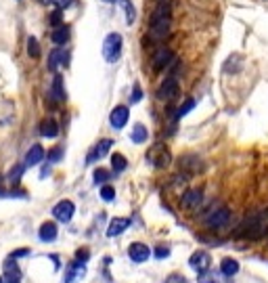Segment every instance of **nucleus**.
Masks as SVG:
<instances>
[{
    "mask_svg": "<svg viewBox=\"0 0 268 283\" xmlns=\"http://www.w3.org/2000/svg\"><path fill=\"white\" fill-rule=\"evenodd\" d=\"M111 166H113L115 172H124L126 166H128V162H126V157H124L122 153H113L111 155Z\"/></svg>",
    "mask_w": 268,
    "mask_h": 283,
    "instance_id": "nucleus-27",
    "label": "nucleus"
},
{
    "mask_svg": "<svg viewBox=\"0 0 268 283\" xmlns=\"http://www.w3.org/2000/svg\"><path fill=\"white\" fill-rule=\"evenodd\" d=\"M181 168H185L189 172H201V162L197 155H185V157H181Z\"/></svg>",
    "mask_w": 268,
    "mask_h": 283,
    "instance_id": "nucleus-21",
    "label": "nucleus"
},
{
    "mask_svg": "<svg viewBox=\"0 0 268 283\" xmlns=\"http://www.w3.org/2000/svg\"><path fill=\"white\" fill-rule=\"evenodd\" d=\"M241 235L245 237H252V239H258V237H264L268 235V210H262V212H256V214H249L241 227Z\"/></svg>",
    "mask_w": 268,
    "mask_h": 283,
    "instance_id": "nucleus-2",
    "label": "nucleus"
},
{
    "mask_svg": "<svg viewBox=\"0 0 268 283\" xmlns=\"http://www.w3.org/2000/svg\"><path fill=\"white\" fill-rule=\"evenodd\" d=\"M101 197H103L105 202L115 200V189H113L111 185H103V187H101Z\"/></svg>",
    "mask_w": 268,
    "mask_h": 283,
    "instance_id": "nucleus-32",
    "label": "nucleus"
},
{
    "mask_svg": "<svg viewBox=\"0 0 268 283\" xmlns=\"http://www.w3.org/2000/svg\"><path fill=\"white\" fill-rule=\"evenodd\" d=\"M74 212H76L74 202L63 200V202H59L55 208H52V216H55L59 222H69L71 218H74Z\"/></svg>",
    "mask_w": 268,
    "mask_h": 283,
    "instance_id": "nucleus-7",
    "label": "nucleus"
},
{
    "mask_svg": "<svg viewBox=\"0 0 268 283\" xmlns=\"http://www.w3.org/2000/svg\"><path fill=\"white\" fill-rule=\"evenodd\" d=\"M176 95H178V78L176 76H170V78H166L162 82V86H159L157 97L162 99V101H172Z\"/></svg>",
    "mask_w": 268,
    "mask_h": 283,
    "instance_id": "nucleus-9",
    "label": "nucleus"
},
{
    "mask_svg": "<svg viewBox=\"0 0 268 283\" xmlns=\"http://www.w3.org/2000/svg\"><path fill=\"white\" fill-rule=\"evenodd\" d=\"M128 256H130V260H132V262L140 264V262L149 260L151 250H149V245L140 243V241H134V243H130V245H128Z\"/></svg>",
    "mask_w": 268,
    "mask_h": 283,
    "instance_id": "nucleus-10",
    "label": "nucleus"
},
{
    "mask_svg": "<svg viewBox=\"0 0 268 283\" xmlns=\"http://www.w3.org/2000/svg\"><path fill=\"white\" fill-rule=\"evenodd\" d=\"M23 168H25V166H15V168H11V172H9V181H11V183H19L21 174H23Z\"/></svg>",
    "mask_w": 268,
    "mask_h": 283,
    "instance_id": "nucleus-33",
    "label": "nucleus"
},
{
    "mask_svg": "<svg viewBox=\"0 0 268 283\" xmlns=\"http://www.w3.org/2000/svg\"><path fill=\"white\" fill-rule=\"evenodd\" d=\"M50 3L55 5L57 9H61V11H63V9H69V7H74V5H76V0H50Z\"/></svg>",
    "mask_w": 268,
    "mask_h": 283,
    "instance_id": "nucleus-36",
    "label": "nucleus"
},
{
    "mask_svg": "<svg viewBox=\"0 0 268 283\" xmlns=\"http://www.w3.org/2000/svg\"><path fill=\"white\" fill-rule=\"evenodd\" d=\"M3 283H19V279H11V277H7V281H3Z\"/></svg>",
    "mask_w": 268,
    "mask_h": 283,
    "instance_id": "nucleus-42",
    "label": "nucleus"
},
{
    "mask_svg": "<svg viewBox=\"0 0 268 283\" xmlns=\"http://www.w3.org/2000/svg\"><path fill=\"white\" fill-rule=\"evenodd\" d=\"M122 36L117 32H111L107 34V38L103 42V57L107 63H115L120 57H122Z\"/></svg>",
    "mask_w": 268,
    "mask_h": 283,
    "instance_id": "nucleus-3",
    "label": "nucleus"
},
{
    "mask_svg": "<svg viewBox=\"0 0 268 283\" xmlns=\"http://www.w3.org/2000/svg\"><path fill=\"white\" fill-rule=\"evenodd\" d=\"M103 3H109V5H113V3H120V0H103Z\"/></svg>",
    "mask_w": 268,
    "mask_h": 283,
    "instance_id": "nucleus-43",
    "label": "nucleus"
},
{
    "mask_svg": "<svg viewBox=\"0 0 268 283\" xmlns=\"http://www.w3.org/2000/svg\"><path fill=\"white\" fill-rule=\"evenodd\" d=\"M48 23L52 25V27H59V25H63V11L61 9H55L50 15H48Z\"/></svg>",
    "mask_w": 268,
    "mask_h": 283,
    "instance_id": "nucleus-30",
    "label": "nucleus"
},
{
    "mask_svg": "<svg viewBox=\"0 0 268 283\" xmlns=\"http://www.w3.org/2000/svg\"><path fill=\"white\" fill-rule=\"evenodd\" d=\"M189 267L197 273V275H201V273H207L210 269H212V256L205 252V250H197L195 254H191V258H189Z\"/></svg>",
    "mask_w": 268,
    "mask_h": 283,
    "instance_id": "nucleus-6",
    "label": "nucleus"
},
{
    "mask_svg": "<svg viewBox=\"0 0 268 283\" xmlns=\"http://www.w3.org/2000/svg\"><path fill=\"white\" fill-rule=\"evenodd\" d=\"M201 200H203L201 189H189V191H185V195L181 197V204H183V208L193 210V208H197L201 204Z\"/></svg>",
    "mask_w": 268,
    "mask_h": 283,
    "instance_id": "nucleus-13",
    "label": "nucleus"
},
{
    "mask_svg": "<svg viewBox=\"0 0 268 283\" xmlns=\"http://www.w3.org/2000/svg\"><path fill=\"white\" fill-rule=\"evenodd\" d=\"M61 157H63V149H61V147H55V149H52V151L48 153V164H52V162H59Z\"/></svg>",
    "mask_w": 268,
    "mask_h": 283,
    "instance_id": "nucleus-35",
    "label": "nucleus"
},
{
    "mask_svg": "<svg viewBox=\"0 0 268 283\" xmlns=\"http://www.w3.org/2000/svg\"><path fill=\"white\" fill-rule=\"evenodd\" d=\"M44 160V149H42V145H32L29 147V151H27V155H25V168H29V166H38L40 162Z\"/></svg>",
    "mask_w": 268,
    "mask_h": 283,
    "instance_id": "nucleus-14",
    "label": "nucleus"
},
{
    "mask_svg": "<svg viewBox=\"0 0 268 283\" xmlns=\"http://www.w3.org/2000/svg\"><path fill=\"white\" fill-rule=\"evenodd\" d=\"M168 256H170V247H166V245H159L155 250V258H159V260H164Z\"/></svg>",
    "mask_w": 268,
    "mask_h": 283,
    "instance_id": "nucleus-37",
    "label": "nucleus"
},
{
    "mask_svg": "<svg viewBox=\"0 0 268 283\" xmlns=\"http://www.w3.org/2000/svg\"><path fill=\"white\" fill-rule=\"evenodd\" d=\"M91 258V254H88V250H78L76 252V262H82V264H86V260Z\"/></svg>",
    "mask_w": 268,
    "mask_h": 283,
    "instance_id": "nucleus-39",
    "label": "nucleus"
},
{
    "mask_svg": "<svg viewBox=\"0 0 268 283\" xmlns=\"http://www.w3.org/2000/svg\"><path fill=\"white\" fill-rule=\"evenodd\" d=\"M111 140L109 138H103V140H99V143L93 147V151H91V155L86 157V162L88 164H95L97 160H101V157H105L107 153H109V149H111Z\"/></svg>",
    "mask_w": 268,
    "mask_h": 283,
    "instance_id": "nucleus-11",
    "label": "nucleus"
},
{
    "mask_svg": "<svg viewBox=\"0 0 268 283\" xmlns=\"http://www.w3.org/2000/svg\"><path fill=\"white\" fill-rule=\"evenodd\" d=\"M27 55L32 59H38L40 57V44H38V40H36L34 36L27 38Z\"/></svg>",
    "mask_w": 268,
    "mask_h": 283,
    "instance_id": "nucleus-28",
    "label": "nucleus"
},
{
    "mask_svg": "<svg viewBox=\"0 0 268 283\" xmlns=\"http://www.w3.org/2000/svg\"><path fill=\"white\" fill-rule=\"evenodd\" d=\"M193 107H195V101H193V99H189L185 105H181V107H178V111H176L174 120H181V118H183V116H187V114H189Z\"/></svg>",
    "mask_w": 268,
    "mask_h": 283,
    "instance_id": "nucleus-31",
    "label": "nucleus"
},
{
    "mask_svg": "<svg viewBox=\"0 0 268 283\" xmlns=\"http://www.w3.org/2000/svg\"><path fill=\"white\" fill-rule=\"evenodd\" d=\"M170 151L162 145V143H157V145H153L151 149H149V153H147V162L151 164V166H155V168H166L168 164H170Z\"/></svg>",
    "mask_w": 268,
    "mask_h": 283,
    "instance_id": "nucleus-5",
    "label": "nucleus"
},
{
    "mask_svg": "<svg viewBox=\"0 0 268 283\" xmlns=\"http://www.w3.org/2000/svg\"><path fill=\"white\" fill-rule=\"evenodd\" d=\"M172 59H174V55H172L170 48H159V50H155L153 57H151L153 72H162V69H166L172 63Z\"/></svg>",
    "mask_w": 268,
    "mask_h": 283,
    "instance_id": "nucleus-8",
    "label": "nucleus"
},
{
    "mask_svg": "<svg viewBox=\"0 0 268 283\" xmlns=\"http://www.w3.org/2000/svg\"><path fill=\"white\" fill-rule=\"evenodd\" d=\"M140 99H142V91H140V86H134V93H132L130 101H132V103H138Z\"/></svg>",
    "mask_w": 268,
    "mask_h": 283,
    "instance_id": "nucleus-40",
    "label": "nucleus"
},
{
    "mask_svg": "<svg viewBox=\"0 0 268 283\" xmlns=\"http://www.w3.org/2000/svg\"><path fill=\"white\" fill-rule=\"evenodd\" d=\"M3 281H5V279H3V277H0V283H3Z\"/></svg>",
    "mask_w": 268,
    "mask_h": 283,
    "instance_id": "nucleus-44",
    "label": "nucleus"
},
{
    "mask_svg": "<svg viewBox=\"0 0 268 283\" xmlns=\"http://www.w3.org/2000/svg\"><path fill=\"white\" fill-rule=\"evenodd\" d=\"M5 273H7V277H11V279H19V277H21L19 267H17V264H13L11 258L5 262Z\"/></svg>",
    "mask_w": 268,
    "mask_h": 283,
    "instance_id": "nucleus-29",
    "label": "nucleus"
},
{
    "mask_svg": "<svg viewBox=\"0 0 268 283\" xmlns=\"http://www.w3.org/2000/svg\"><path fill=\"white\" fill-rule=\"evenodd\" d=\"M84 273H86V267L82 262H71L69 267H67V273H65V283H74L76 279H80V277H84Z\"/></svg>",
    "mask_w": 268,
    "mask_h": 283,
    "instance_id": "nucleus-17",
    "label": "nucleus"
},
{
    "mask_svg": "<svg viewBox=\"0 0 268 283\" xmlns=\"http://www.w3.org/2000/svg\"><path fill=\"white\" fill-rule=\"evenodd\" d=\"M128 224H130L128 218H113L109 222V227H107V237H117V235H122L128 229Z\"/></svg>",
    "mask_w": 268,
    "mask_h": 283,
    "instance_id": "nucleus-15",
    "label": "nucleus"
},
{
    "mask_svg": "<svg viewBox=\"0 0 268 283\" xmlns=\"http://www.w3.org/2000/svg\"><path fill=\"white\" fill-rule=\"evenodd\" d=\"M164 283H187V279L181 277V275H172V277H168Z\"/></svg>",
    "mask_w": 268,
    "mask_h": 283,
    "instance_id": "nucleus-41",
    "label": "nucleus"
},
{
    "mask_svg": "<svg viewBox=\"0 0 268 283\" xmlns=\"http://www.w3.org/2000/svg\"><path fill=\"white\" fill-rule=\"evenodd\" d=\"M149 32H151L153 40L168 38V34H170V5L166 0H162V3L157 5V9L153 11L151 19H149Z\"/></svg>",
    "mask_w": 268,
    "mask_h": 283,
    "instance_id": "nucleus-1",
    "label": "nucleus"
},
{
    "mask_svg": "<svg viewBox=\"0 0 268 283\" xmlns=\"http://www.w3.org/2000/svg\"><path fill=\"white\" fill-rule=\"evenodd\" d=\"M220 273H222L224 277H233V275H237V273H239V262L233 260V258H224L222 264H220Z\"/></svg>",
    "mask_w": 268,
    "mask_h": 283,
    "instance_id": "nucleus-22",
    "label": "nucleus"
},
{
    "mask_svg": "<svg viewBox=\"0 0 268 283\" xmlns=\"http://www.w3.org/2000/svg\"><path fill=\"white\" fill-rule=\"evenodd\" d=\"M147 136H149V132H147V128L142 126V124H136V126L132 128V134H130L132 143H136V145L145 143V140H147Z\"/></svg>",
    "mask_w": 268,
    "mask_h": 283,
    "instance_id": "nucleus-23",
    "label": "nucleus"
},
{
    "mask_svg": "<svg viewBox=\"0 0 268 283\" xmlns=\"http://www.w3.org/2000/svg\"><path fill=\"white\" fill-rule=\"evenodd\" d=\"M109 172H107V170H103V168H97L95 170V183L99 185V183H107V181H109Z\"/></svg>",
    "mask_w": 268,
    "mask_h": 283,
    "instance_id": "nucleus-34",
    "label": "nucleus"
},
{
    "mask_svg": "<svg viewBox=\"0 0 268 283\" xmlns=\"http://www.w3.org/2000/svg\"><path fill=\"white\" fill-rule=\"evenodd\" d=\"M128 107H124V105H117V107L111 111V116H109V124L115 128V130H120V128H124L126 126V122H128Z\"/></svg>",
    "mask_w": 268,
    "mask_h": 283,
    "instance_id": "nucleus-12",
    "label": "nucleus"
},
{
    "mask_svg": "<svg viewBox=\"0 0 268 283\" xmlns=\"http://www.w3.org/2000/svg\"><path fill=\"white\" fill-rule=\"evenodd\" d=\"M61 63H67V55H65V50H61V48H55V50H50L46 67L50 69V72H57V67H59Z\"/></svg>",
    "mask_w": 268,
    "mask_h": 283,
    "instance_id": "nucleus-18",
    "label": "nucleus"
},
{
    "mask_svg": "<svg viewBox=\"0 0 268 283\" xmlns=\"http://www.w3.org/2000/svg\"><path fill=\"white\" fill-rule=\"evenodd\" d=\"M50 95L55 101H65V88H63V78L57 74L52 78V86H50Z\"/></svg>",
    "mask_w": 268,
    "mask_h": 283,
    "instance_id": "nucleus-20",
    "label": "nucleus"
},
{
    "mask_svg": "<svg viewBox=\"0 0 268 283\" xmlns=\"http://www.w3.org/2000/svg\"><path fill=\"white\" fill-rule=\"evenodd\" d=\"M52 42L55 44H65L67 40H69V27H65V25H59V27H55V32H52Z\"/></svg>",
    "mask_w": 268,
    "mask_h": 283,
    "instance_id": "nucleus-24",
    "label": "nucleus"
},
{
    "mask_svg": "<svg viewBox=\"0 0 268 283\" xmlns=\"http://www.w3.org/2000/svg\"><path fill=\"white\" fill-rule=\"evenodd\" d=\"M29 254V250H27V247H21V250H15V252H11V260H17V258H23V256H27Z\"/></svg>",
    "mask_w": 268,
    "mask_h": 283,
    "instance_id": "nucleus-38",
    "label": "nucleus"
},
{
    "mask_svg": "<svg viewBox=\"0 0 268 283\" xmlns=\"http://www.w3.org/2000/svg\"><path fill=\"white\" fill-rule=\"evenodd\" d=\"M38 237H40V241H44V243L55 241V239H57V224H55V222H44V224L40 227V231H38Z\"/></svg>",
    "mask_w": 268,
    "mask_h": 283,
    "instance_id": "nucleus-19",
    "label": "nucleus"
},
{
    "mask_svg": "<svg viewBox=\"0 0 268 283\" xmlns=\"http://www.w3.org/2000/svg\"><path fill=\"white\" fill-rule=\"evenodd\" d=\"M230 277H224V275H214V273H201L199 275V283H233L228 281Z\"/></svg>",
    "mask_w": 268,
    "mask_h": 283,
    "instance_id": "nucleus-25",
    "label": "nucleus"
},
{
    "mask_svg": "<svg viewBox=\"0 0 268 283\" xmlns=\"http://www.w3.org/2000/svg\"><path fill=\"white\" fill-rule=\"evenodd\" d=\"M40 134L44 138H55L59 134V124H57V120H52V118L42 120V124H40Z\"/></svg>",
    "mask_w": 268,
    "mask_h": 283,
    "instance_id": "nucleus-16",
    "label": "nucleus"
},
{
    "mask_svg": "<svg viewBox=\"0 0 268 283\" xmlns=\"http://www.w3.org/2000/svg\"><path fill=\"white\" fill-rule=\"evenodd\" d=\"M120 5L124 7V11H126V23L132 25L136 21V11H134L132 3H130V0H120Z\"/></svg>",
    "mask_w": 268,
    "mask_h": 283,
    "instance_id": "nucleus-26",
    "label": "nucleus"
},
{
    "mask_svg": "<svg viewBox=\"0 0 268 283\" xmlns=\"http://www.w3.org/2000/svg\"><path fill=\"white\" fill-rule=\"evenodd\" d=\"M230 220V210L226 206H214L207 214L203 216V222L210 229H220Z\"/></svg>",
    "mask_w": 268,
    "mask_h": 283,
    "instance_id": "nucleus-4",
    "label": "nucleus"
}]
</instances>
